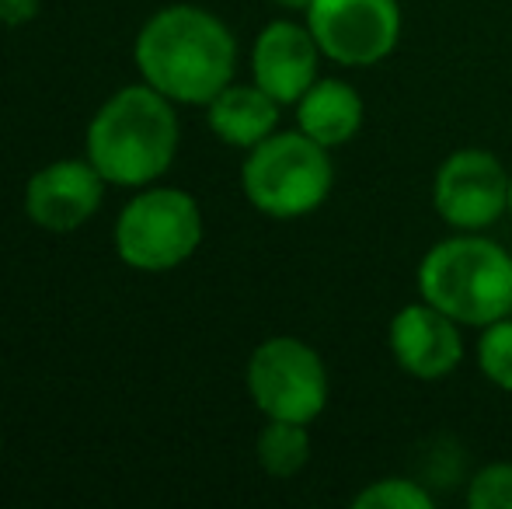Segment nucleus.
Returning a JSON list of instances; mask_svg holds the SVG:
<instances>
[{
    "label": "nucleus",
    "mask_w": 512,
    "mask_h": 509,
    "mask_svg": "<svg viewBox=\"0 0 512 509\" xmlns=\"http://www.w3.org/2000/svg\"><path fill=\"white\" fill-rule=\"evenodd\" d=\"M335 185L331 150L310 140L304 129L272 133L248 150L241 189L258 213L272 220H297L314 213Z\"/></svg>",
    "instance_id": "4"
},
{
    "label": "nucleus",
    "mask_w": 512,
    "mask_h": 509,
    "mask_svg": "<svg viewBox=\"0 0 512 509\" xmlns=\"http://www.w3.org/2000/svg\"><path fill=\"white\" fill-rule=\"evenodd\" d=\"M509 217H512V178H509Z\"/></svg>",
    "instance_id": "20"
},
{
    "label": "nucleus",
    "mask_w": 512,
    "mask_h": 509,
    "mask_svg": "<svg viewBox=\"0 0 512 509\" xmlns=\"http://www.w3.org/2000/svg\"><path fill=\"white\" fill-rule=\"evenodd\" d=\"M175 150V102L147 81L115 91L88 126V161L108 185L122 189H140L161 178L175 161Z\"/></svg>",
    "instance_id": "2"
},
{
    "label": "nucleus",
    "mask_w": 512,
    "mask_h": 509,
    "mask_svg": "<svg viewBox=\"0 0 512 509\" xmlns=\"http://www.w3.org/2000/svg\"><path fill=\"white\" fill-rule=\"evenodd\" d=\"M478 367L495 387L512 391V314L481 328Z\"/></svg>",
    "instance_id": "16"
},
{
    "label": "nucleus",
    "mask_w": 512,
    "mask_h": 509,
    "mask_svg": "<svg viewBox=\"0 0 512 509\" xmlns=\"http://www.w3.org/2000/svg\"><path fill=\"white\" fill-rule=\"evenodd\" d=\"M203 245V213L182 189H147L122 206L115 220V252L129 269H178Z\"/></svg>",
    "instance_id": "5"
},
{
    "label": "nucleus",
    "mask_w": 512,
    "mask_h": 509,
    "mask_svg": "<svg viewBox=\"0 0 512 509\" xmlns=\"http://www.w3.org/2000/svg\"><path fill=\"white\" fill-rule=\"evenodd\" d=\"M457 321L432 307L429 300L401 307L387 328V346H391L398 367L415 381H443L464 360V335Z\"/></svg>",
    "instance_id": "9"
},
{
    "label": "nucleus",
    "mask_w": 512,
    "mask_h": 509,
    "mask_svg": "<svg viewBox=\"0 0 512 509\" xmlns=\"http://www.w3.org/2000/svg\"><path fill=\"white\" fill-rule=\"evenodd\" d=\"M248 394L265 419L286 422H310L328 405V370L324 360L293 335L265 339L251 353L248 370Z\"/></svg>",
    "instance_id": "6"
},
{
    "label": "nucleus",
    "mask_w": 512,
    "mask_h": 509,
    "mask_svg": "<svg viewBox=\"0 0 512 509\" xmlns=\"http://www.w3.org/2000/svg\"><path fill=\"white\" fill-rule=\"evenodd\" d=\"M366 116V105L352 84L338 81V77H317L310 91L297 102V129H304L310 140L321 147L335 150L349 143L359 133Z\"/></svg>",
    "instance_id": "12"
},
{
    "label": "nucleus",
    "mask_w": 512,
    "mask_h": 509,
    "mask_svg": "<svg viewBox=\"0 0 512 509\" xmlns=\"http://www.w3.org/2000/svg\"><path fill=\"white\" fill-rule=\"evenodd\" d=\"M509 178L492 150H453L432 178V206L453 231H485L509 213Z\"/></svg>",
    "instance_id": "8"
},
{
    "label": "nucleus",
    "mask_w": 512,
    "mask_h": 509,
    "mask_svg": "<svg viewBox=\"0 0 512 509\" xmlns=\"http://www.w3.org/2000/svg\"><path fill=\"white\" fill-rule=\"evenodd\" d=\"M206 109H209V116H206L209 129H213L227 147L251 150L255 143H262L265 136L276 133L279 109H283V105H279L269 91L258 88V84L230 81Z\"/></svg>",
    "instance_id": "13"
},
{
    "label": "nucleus",
    "mask_w": 512,
    "mask_h": 509,
    "mask_svg": "<svg viewBox=\"0 0 512 509\" xmlns=\"http://www.w3.org/2000/svg\"><path fill=\"white\" fill-rule=\"evenodd\" d=\"M272 4L286 7V11H304L307 14V7L314 4V0H272Z\"/></svg>",
    "instance_id": "19"
},
{
    "label": "nucleus",
    "mask_w": 512,
    "mask_h": 509,
    "mask_svg": "<svg viewBox=\"0 0 512 509\" xmlns=\"http://www.w3.org/2000/svg\"><path fill=\"white\" fill-rule=\"evenodd\" d=\"M321 46L314 32L297 21H272L258 32L251 49V74L262 91H269L279 105H297L317 81Z\"/></svg>",
    "instance_id": "11"
},
{
    "label": "nucleus",
    "mask_w": 512,
    "mask_h": 509,
    "mask_svg": "<svg viewBox=\"0 0 512 509\" xmlns=\"http://www.w3.org/2000/svg\"><path fill=\"white\" fill-rule=\"evenodd\" d=\"M356 509H432V492L415 478H377L352 499Z\"/></svg>",
    "instance_id": "15"
},
{
    "label": "nucleus",
    "mask_w": 512,
    "mask_h": 509,
    "mask_svg": "<svg viewBox=\"0 0 512 509\" xmlns=\"http://www.w3.org/2000/svg\"><path fill=\"white\" fill-rule=\"evenodd\" d=\"M418 297L457 325H492L512 314V255L481 231L453 234L418 262Z\"/></svg>",
    "instance_id": "3"
},
{
    "label": "nucleus",
    "mask_w": 512,
    "mask_h": 509,
    "mask_svg": "<svg viewBox=\"0 0 512 509\" xmlns=\"http://www.w3.org/2000/svg\"><path fill=\"white\" fill-rule=\"evenodd\" d=\"M105 185L91 161H53L28 178L25 213L42 231L70 234L98 213Z\"/></svg>",
    "instance_id": "10"
},
{
    "label": "nucleus",
    "mask_w": 512,
    "mask_h": 509,
    "mask_svg": "<svg viewBox=\"0 0 512 509\" xmlns=\"http://www.w3.org/2000/svg\"><path fill=\"white\" fill-rule=\"evenodd\" d=\"M307 28L324 60L349 70L377 67L398 49L401 7L398 0H314Z\"/></svg>",
    "instance_id": "7"
},
{
    "label": "nucleus",
    "mask_w": 512,
    "mask_h": 509,
    "mask_svg": "<svg viewBox=\"0 0 512 509\" xmlns=\"http://www.w3.org/2000/svg\"><path fill=\"white\" fill-rule=\"evenodd\" d=\"M258 464L272 478H293L310 461V433L304 422L269 419V426L258 433Z\"/></svg>",
    "instance_id": "14"
},
{
    "label": "nucleus",
    "mask_w": 512,
    "mask_h": 509,
    "mask_svg": "<svg viewBox=\"0 0 512 509\" xmlns=\"http://www.w3.org/2000/svg\"><path fill=\"white\" fill-rule=\"evenodd\" d=\"M467 506L471 509H512V464H485L467 482Z\"/></svg>",
    "instance_id": "17"
},
{
    "label": "nucleus",
    "mask_w": 512,
    "mask_h": 509,
    "mask_svg": "<svg viewBox=\"0 0 512 509\" xmlns=\"http://www.w3.org/2000/svg\"><path fill=\"white\" fill-rule=\"evenodd\" d=\"M136 67L143 81L178 105H209L237 67V42L216 14L196 4L157 11L136 35Z\"/></svg>",
    "instance_id": "1"
},
{
    "label": "nucleus",
    "mask_w": 512,
    "mask_h": 509,
    "mask_svg": "<svg viewBox=\"0 0 512 509\" xmlns=\"http://www.w3.org/2000/svg\"><path fill=\"white\" fill-rule=\"evenodd\" d=\"M39 14V0H0V25H28Z\"/></svg>",
    "instance_id": "18"
}]
</instances>
